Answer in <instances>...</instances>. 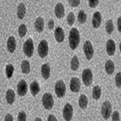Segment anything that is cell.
Instances as JSON below:
<instances>
[{
	"instance_id": "obj_32",
	"label": "cell",
	"mask_w": 121,
	"mask_h": 121,
	"mask_svg": "<svg viewBox=\"0 0 121 121\" xmlns=\"http://www.w3.org/2000/svg\"><path fill=\"white\" fill-rule=\"evenodd\" d=\"M115 81H116V86L119 87V88H121V73H120V72L116 74Z\"/></svg>"
},
{
	"instance_id": "obj_27",
	"label": "cell",
	"mask_w": 121,
	"mask_h": 121,
	"mask_svg": "<svg viewBox=\"0 0 121 121\" xmlns=\"http://www.w3.org/2000/svg\"><path fill=\"white\" fill-rule=\"evenodd\" d=\"M14 66L12 65H7L6 66L5 69V72H6V76L7 77V78H11L13 75V73H14Z\"/></svg>"
},
{
	"instance_id": "obj_18",
	"label": "cell",
	"mask_w": 121,
	"mask_h": 121,
	"mask_svg": "<svg viewBox=\"0 0 121 121\" xmlns=\"http://www.w3.org/2000/svg\"><path fill=\"white\" fill-rule=\"evenodd\" d=\"M41 75L44 79H48L50 76V66L48 64H44L41 66Z\"/></svg>"
},
{
	"instance_id": "obj_15",
	"label": "cell",
	"mask_w": 121,
	"mask_h": 121,
	"mask_svg": "<svg viewBox=\"0 0 121 121\" xmlns=\"http://www.w3.org/2000/svg\"><path fill=\"white\" fill-rule=\"evenodd\" d=\"M54 36H55V39L57 42L61 43L64 41L65 40V33H64V31L60 27H57L55 30V32H54Z\"/></svg>"
},
{
	"instance_id": "obj_16",
	"label": "cell",
	"mask_w": 121,
	"mask_h": 121,
	"mask_svg": "<svg viewBox=\"0 0 121 121\" xmlns=\"http://www.w3.org/2000/svg\"><path fill=\"white\" fill-rule=\"evenodd\" d=\"M16 48V40L14 36H10L7 40V49L10 52H14Z\"/></svg>"
},
{
	"instance_id": "obj_12",
	"label": "cell",
	"mask_w": 121,
	"mask_h": 121,
	"mask_svg": "<svg viewBox=\"0 0 121 121\" xmlns=\"http://www.w3.org/2000/svg\"><path fill=\"white\" fill-rule=\"evenodd\" d=\"M102 23V15L99 11H96L93 14L92 24L95 28H99Z\"/></svg>"
},
{
	"instance_id": "obj_22",
	"label": "cell",
	"mask_w": 121,
	"mask_h": 121,
	"mask_svg": "<svg viewBox=\"0 0 121 121\" xmlns=\"http://www.w3.org/2000/svg\"><path fill=\"white\" fill-rule=\"evenodd\" d=\"M105 70H106L107 74H112L115 70V64L113 63L112 60H107L105 64Z\"/></svg>"
},
{
	"instance_id": "obj_42",
	"label": "cell",
	"mask_w": 121,
	"mask_h": 121,
	"mask_svg": "<svg viewBox=\"0 0 121 121\" xmlns=\"http://www.w3.org/2000/svg\"><path fill=\"white\" fill-rule=\"evenodd\" d=\"M120 52H121V41H120Z\"/></svg>"
},
{
	"instance_id": "obj_7",
	"label": "cell",
	"mask_w": 121,
	"mask_h": 121,
	"mask_svg": "<svg viewBox=\"0 0 121 121\" xmlns=\"http://www.w3.org/2000/svg\"><path fill=\"white\" fill-rule=\"evenodd\" d=\"M82 82L86 86H90L93 81V74L92 72L90 69H85L82 71Z\"/></svg>"
},
{
	"instance_id": "obj_3",
	"label": "cell",
	"mask_w": 121,
	"mask_h": 121,
	"mask_svg": "<svg viewBox=\"0 0 121 121\" xmlns=\"http://www.w3.org/2000/svg\"><path fill=\"white\" fill-rule=\"evenodd\" d=\"M112 104L108 101H105L103 103L102 107H101V114L102 116L105 120H108L110 118V116H112Z\"/></svg>"
},
{
	"instance_id": "obj_9",
	"label": "cell",
	"mask_w": 121,
	"mask_h": 121,
	"mask_svg": "<svg viewBox=\"0 0 121 121\" xmlns=\"http://www.w3.org/2000/svg\"><path fill=\"white\" fill-rule=\"evenodd\" d=\"M73 106L69 103H66L63 108V117L66 121H70L73 117Z\"/></svg>"
},
{
	"instance_id": "obj_26",
	"label": "cell",
	"mask_w": 121,
	"mask_h": 121,
	"mask_svg": "<svg viewBox=\"0 0 121 121\" xmlns=\"http://www.w3.org/2000/svg\"><path fill=\"white\" fill-rule=\"evenodd\" d=\"M21 69H22L23 73H25V74L29 73V72H30V63H29L28 60H23L22 64H21Z\"/></svg>"
},
{
	"instance_id": "obj_14",
	"label": "cell",
	"mask_w": 121,
	"mask_h": 121,
	"mask_svg": "<svg viewBox=\"0 0 121 121\" xmlns=\"http://www.w3.org/2000/svg\"><path fill=\"white\" fill-rule=\"evenodd\" d=\"M55 15L58 19H61L65 15V7L61 3H58L55 6Z\"/></svg>"
},
{
	"instance_id": "obj_40",
	"label": "cell",
	"mask_w": 121,
	"mask_h": 121,
	"mask_svg": "<svg viewBox=\"0 0 121 121\" xmlns=\"http://www.w3.org/2000/svg\"><path fill=\"white\" fill-rule=\"evenodd\" d=\"M48 121H57V120L53 115H49L48 117Z\"/></svg>"
},
{
	"instance_id": "obj_34",
	"label": "cell",
	"mask_w": 121,
	"mask_h": 121,
	"mask_svg": "<svg viewBox=\"0 0 121 121\" xmlns=\"http://www.w3.org/2000/svg\"><path fill=\"white\" fill-rule=\"evenodd\" d=\"M18 121H26V114L24 112H20L19 113Z\"/></svg>"
},
{
	"instance_id": "obj_24",
	"label": "cell",
	"mask_w": 121,
	"mask_h": 121,
	"mask_svg": "<svg viewBox=\"0 0 121 121\" xmlns=\"http://www.w3.org/2000/svg\"><path fill=\"white\" fill-rule=\"evenodd\" d=\"M101 95H102V89L99 86H94L93 91H92V95H93V98L97 100L101 97Z\"/></svg>"
},
{
	"instance_id": "obj_29",
	"label": "cell",
	"mask_w": 121,
	"mask_h": 121,
	"mask_svg": "<svg viewBox=\"0 0 121 121\" xmlns=\"http://www.w3.org/2000/svg\"><path fill=\"white\" fill-rule=\"evenodd\" d=\"M18 32H19V35L20 37H24L25 35L27 34V32H28L27 26L25 24H21L20 26L19 27Z\"/></svg>"
},
{
	"instance_id": "obj_20",
	"label": "cell",
	"mask_w": 121,
	"mask_h": 121,
	"mask_svg": "<svg viewBox=\"0 0 121 121\" xmlns=\"http://www.w3.org/2000/svg\"><path fill=\"white\" fill-rule=\"evenodd\" d=\"M15 99V91L13 90H8L6 93V99H7V102L9 103V104H13Z\"/></svg>"
},
{
	"instance_id": "obj_36",
	"label": "cell",
	"mask_w": 121,
	"mask_h": 121,
	"mask_svg": "<svg viewBox=\"0 0 121 121\" xmlns=\"http://www.w3.org/2000/svg\"><path fill=\"white\" fill-rule=\"evenodd\" d=\"M68 3H69V4L70 6L75 7H78V6L80 4V0H69Z\"/></svg>"
},
{
	"instance_id": "obj_17",
	"label": "cell",
	"mask_w": 121,
	"mask_h": 121,
	"mask_svg": "<svg viewBox=\"0 0 121 121\" xmlns=\"http://www.w3.org/2000/svg\"><path fill=\"white\" fill-rule=\"evenodd\" d=\"M35 28L37 31L38 32H41L43 30H44V19L42 17H38L37 19L35 21Z\"/></svg>"
},
{
	"instance_id": "obj_30",
	"label": "cell",
	"mask_w": 121,
	"mask_h": 121,
	"mask_svg": "<svg viewBox=\"0 0 121 121\" xmlns=\"http://www.w3.org/2000/svg\"><path fill=\"white\" fill-rule=\"evenodd\" d=\"M106 31L108 34H112V32L114 31V24L112 19H109L106 23Z\"/></svg>"
},
{
	"instance_id": "obj_10",
	"label": "cell",
	"mask_w": 121,
	"mask_h": 121,
	"mask_svg": "<svg viewBox=\"0 0 121 121\" xmlns=\"http://www.w3.org/2000/svg\"><path fill=\"white\" fill-rule=\"evenodd\" d=\"M17 92L19 96H24L28 92V84L24 80H20L17 85Z\"/></svg>"
},
{
	"instance_id": "obj_23",
	"label": "cell",
	"mask_w": 121,
	"mask_h": 121,
	"mask_svg": "<svg viewBox=\"0 0 121 121\" xmlns=\"http://www.w3.org/2000/svg\"><path fill=\"white\" fill-rule=\"evenodd\" d=\"M78 104L79 107L82 109H86L87 107V105H88V99H87V97L85 95H80L78 99Z\"/></svg>"
},
{
	"instance_id": "obj_39",
	"label": "cell",
	"mask_w": 121,
	"mask_h": 121,
	"mask_svg": "<svg viewBox=\"0 0 121 121\" xmlns=\"http://www.w3.org/2000/svg\"><path fill=\"white\" fill-rule=\"evenodd\" d=\"M117 27H118L119 32H121V16L119 17L118 20H117Z\"/></svg>"
},
{
	"instance_id": "obj_11",
	"label": "cell",
	"mask_w": 121,
	"mask_h": 121,
	"mask_svg": "<svg viewBox=\"0 0 121 121\" xmlns=\"http://www.w3.org/2000/svg\"><path fill=\"white\" fill-rule=\"evenodd\" d=\"M81 88V82L78 78H72L70 81V90L73 92L78 93L79 92Z\"/></svg>"
},
{
	"instance_id": "obj_5",
	"label": "cell",
	"mask_w": 121,
	"mask_h": 121,
	"mask_svg": "<svg viewBox=\"0 0 121 121\" xmlns=\"http://www.w3.org/2000/svg\"><path fill=\"white\" fill-rule=\"evenodd\" d=\"M66 92V86L63 81L59 80L56 82L55 85V93L58 98H62L65 96Z\"/></svg>"
},
{
	"instance_id": "obj_28",
	"label": "cell",
	"mask_w": 121,
	"mask_h": 121,
	"mask_svg": "<svg viewBox=\"0 0 121 121\" xmlns=\"http://www.w3.org/2000/svg\"><path fill=\"white\" fill-rule=\"evenodd\" d=\"M86 15L85 11H80L78 12V22L80 23H85L86 22Z\"/></svg>"
},
{
	"instance_id": "obj_31",
	"label": "cell",
	"mask_w": 121,
	"mask_h": 121,
	"mask_svg": "<svg viewBox=\"0 0 121 121\" xmlns=\"http://www.w3.org/2000/svg\"><path fill=\"white\" fill-rule=\"evenodd\" d=\"M74 21H75V15H74V14H73V12L69 13V15H68V16H67V23H68V24L71 26V25L73 24Z\"/></svg>"
},
{
	"instance_id": "obj_4",
	"label": "cell",
	"mask_w": 121,
	"mask_h": 121,
	"mask_svg": "<svg viewBox=\"0 0 121 121\" xmlns=\"http://www.w3.org/2000/svg\"><path fill=\"white\" fill-rule=\"evenodd\" d=\"M42 103L43 106L47 110H51L53 107L54 101L52 95L49 93H45L42 97Z\"/></svg>"
},
{
	"instance_id": "obj_25",
	"label": "cell",
	"mask_w": 121,
	"mask_h": 121,
	"mask_svg": "<svg viewBox=\"0 0 121 121\" xmlns=\"http://www.w3.org/2000/svg\"><path fill=\"white\" fill-rule=\"evenodd\" d=\"M70 68L73 71H77L79 68V60L77 56H74L71 60L70 63Z\"/></svg>"
},
{
	"instance_id": "obj_1",
	"label": "cell",
	"mask_w": 121,
	"mask_h": 121,
	"mask_svg": "<svg viewBox=\"0 0 121 121\" xmlns=\"http://www.w3.org/2000/svg\"><path fill=\"white\" fill-rule=\"evenodd\" d=\"M80 43V34L76 28H73L69 32V44L71 49H76Z\"/></svg>"
},
{
	"instance_id": "obj_37",
	"label": "cell",
	"mask_w": 121,
	"mask_h": 121,
	"mask_svg": "<svg viewBox=\"0 0 121 121\" xmlns=\"http://www.w3.org/2000/svg\"><path fill=\"white\" fill-rule=\"evenodd\" d=\"M48 28H49L50 30H52V29L53 28V27H54V21H53V19H49V21H48Z\"/></svg>"
},
{
	"instance_id": "obj_8",
	"label": "cell",
	"mask_w": 121,
	"mask_h": 121,
	"mask_svg": "<svg viewBox=\"0 0 121 121\" xmlns=\"http://www.w3.org/2000/svg\"><path fill=\"white\" fill-rule=\"evenodd\" d=\"M83 50H84V52H85V55H86V59L91 60L94 55V48H93V45L91 41L86 40V41L84 43Z\"/></svg>"
},
{
	"instance_id": "obj_21",
	"label": "cell",
	"mask_w": 121,
	"mask_h": 121,
	"mask_svg": "<svg viewBox=\"0 0 121 121\" xmlns=\"http://www.w3.org/2000/svg\"><path fill=\"white\" fill-rule=\"evenodd\" d=\"M25 13H26V7H25L24 3H19L18 6V9H17V16H18V18L20 19H23Z\"/></svg>"
},
{
	"instance_id": "obj_41",
	"label": "cell",
	"mask_w": 121,
	"mask_h": 121,
	"mask_svg": "<svg viewBox=\"0 0 121 121\" xmlns=\"http://www.w3.org/2000/svg\"><path fill=\"white\" fill-rule=\"evenodd\" d=\"M35 121H42V120L40 118H39V117H37V118L35 120Z\"/></svg>"
},
{
	"instance_id": "obj_19",
	"label": "cell",
	"mask_w": 121,
	"mask_h": 121,
	"mask_svg": "<svg viewBox=\"0 0 121 121\" xmlns=\"http://www.w3.org/2000/svg\"><path fill=\"white\" fill-rule=\"evenodd\" d=\"M30 91L33 96H36L40 92V85L36 81H33L30 85Z\"/></svg>"
},
{
	"instance_id": "obj_33",
	"label": "cell",
	"mask_w": 121,
	"mask_h": 121,
	"mask_svg": "<svg viewBox=\"0 0 121 121\" xmlns=\"http://www.w3.org/2000/svg\"><path fill=\"white\" fill-rule=\"evenodd\" d=\"M112 121H120V116L119 112L115 111V112L112 114Z\"/></svg>"
},
{
	"instance_id": "obj_2",
	"label": "cell",
	"mask_w": 121,
	"mask_h": 121,
	"mask_svg": "<svg viewBox=\"0 0 121 121\" xmlns=\"http://www.w3.org/2000/svg\"><path fill=\"white\" fill-rule=\"evenodd\" d=\"M23 50L24 54L28 57H31L33 55V52H34V44H33V40L32 39L29 38L25 41L23 44Z\"/></svg>"
},
{
	"instance_id": "obj_13",
	"label": "cell",
	"mask_w": 121,
	"mask_h": 121,
	"mask_svg": "<svg viewBox=\"0 0 121 121\" xmlns=\"http://www.w3.org/2000/svg\"><path fill=\"white\" fill-rule=\"evenodd\" d=\"M106 49L107 54L109 56H112L115 54V52H116V43L112 39L107 40L106 44Z\"/></svg>"
},
{
	"instance_id": "obj_6",
	"label": "cell",
	"mask_w": 121,
	"mask_h": 121,
	"mask_svg": "<svg viewBox=\"0 0 121 121\" xmlns=\"http://www.w3.org/2000/svg\"><path fill=\"white\" fill-rule=\"evenodd\" d=\"M37 51H38L39 56H40L41 58L45 57V56L48 55V44L47 40H42L40 42V44H39V45H38Z\"/></svg>"
},
{
	"instance_id": "obj_38",
	"label": "cell",
	"mask_w": 121,
	"mask_h": 121,
	"mask_svg": "<svg viewBox=\"0 0 121 121\" xmlns=\"http://www.w3.org/2000/svg\"><path fill=\"white\" fill-rule=\"evenodd\" d=\"M4 121H14V119H13V116L11 114H7L5 116Z\"/></svg>"
},
{
	"instance_id": "obj_35",
	"label": "cell",
	"mask_w": 121,
	"mask_h": 121,
	"mask_svg": "<svg viewBox=\"0 0 121 121\" xmlns=\"http://www.w3.org/2000/svg\"><path fill=\"white\" fill-rule=\"evenodd\" d=\"M88 3H89L90 7L94 8V7H96L97 6H98V4L99 3V0H89Z\"/></svg>"
}]
</instances>
